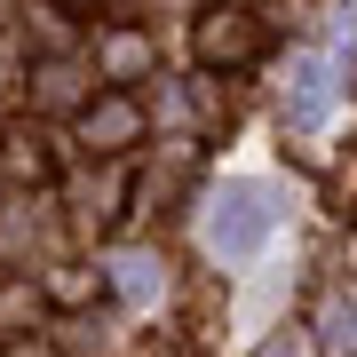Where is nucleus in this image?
<instances>
[{
    "instance_id": "7ed1b4c3",
    "label": "nucleus",
    "mask_w": 357,
    "mask_h": 357,
    "mask_svg": "<svg viewBox=\"0 0 357 357\" xmlns=\"http://www.w3.org/2000/svg\"><path fill=\"white\" fill-rule=\"evenodd\" d=\"M119 294H128V302H151V294H159V262L151 255H128V262H119Z\"/></svg>"
},
{
    "instance_id": "39448f33",
    "label": "nucleus",
    "mask_w": 357,
    "mask_h": 357,
    "mask_svg": "<svg viewBox=\"0 0 357 357\" xmlns=\"http://www.w3.org/2000/svg\"><path fill=\"white\" fill-rule=\"evenodd\" d=\"M326 342L333 349H357V302H333L326 310Z\"/></svg>"
},
{
    "instance_id": "20e7f679",
    "label": "nucleus",
    "mask_w": 357,
    "mask_h": 357,
    "mask_svg": "<svg viewBox=\"0 0 357 357\" xmlns=\"http://www.w3.org/2000/svg\"><path fill=\"white\" fill-rule=\"evenodd\" d=\"M255 48V24H206V56H246Z\"/></svg>"
},
{
    "instance_id": "f257e3e1",
    "label": "nucleus",
    "mask_w": 357,
    "mask_h": 357,
    "mask_svg": "<svg viewBox=\"0 0 357 357\" xmlns=\"http://www.w3.org/2000/svg\"><path fill=\"white\" fill-rule=\"evenodd\" d=\"M270 222H278V206H270L262 183H222L215 206H206V246H215L222 262H246L270 238Z\"/></svg>"
},
{
    "instance_id": "f03ea898",
    "label": "nucleus",
    "mask_w": 357,
    "mask_h": 357,
    "mask_svg": "<svg viewBox=\"0 0 357 357\" xmlns=\"http://www.w3.org/2000/svg\"><path fill=\"white\" fill-rule=\"evenodd\" d=\"M326 103H333V64H326V56H302V64H294V88H286V112L310 128Z\"/></svg>"
}]
</instances>
